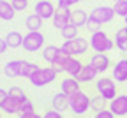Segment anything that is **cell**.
<instances>
[{
	"mask_svg": "<svg viewBox=\"0 0 127 118\" xmlns=\"http://www.w3.org/2000/svg\"><path fill=\"white\" fill-rule=\"evenodd\" d=\"M60 87H62V92H64V93L71 97L72 93H76V92L79 90V83H78V79H76V78H72V76H71V78H65V79H64Z\"/></svg>",
	"mask_w": 127,
	"mask_h": 118,
	"instance_id": "9a60e30c",
	"label": "cell"
},
{
	"mask_svg": "<svg viewBox=\"0 0 127 118\" xmlns=\"http://www.w3.org/2000/svg\"><path fill=\"white\" fill-rule=\"evenodd\" d=\"M35 14L42 20H50L55 14V7H53L51 2H48V0H39L35 4Z\"/></svg>",
	"mask_w": 127,
	"mask_h": 118,
	"instance_id": "ba28073f",
	"label": "cell"
},
{
	"mask_svg": "<svg viewBox=\"0 0 127 118\" xmlns=\"http://www.w3.org/2000/svg\"><path fill=\"white\" fill-rule=\"evenodd\" d=\"M88 18H90V16H88L87 11H83V9H74V11L71 12V23L76 25L78 28H79V27H85L87 21H88Z\"/></svg>",
	"mask_w": 127,
	"mask_h": 118,
	"instance_id": "5bb4252c",
	"label": "cell"
},
{
	"mask_svg": "<svg viewBox=\"0 0 127 118\" xmlns=\"http://www.w3.org/2000/svg\"><path fill=\"white\" fill-rule=\"evenodd\" d=\"M115 46L120 49L122 53L127 51V28H122L117 32V35H115Z\"/></svg>",
	"mask_w": 127,
	"mask_h": 118,
	"instance_id": "7402d4cb",
	"label": "cell"
},
{
	"mask_svg": "<svg viewBox=\"0 0 127 118\" xmlns=\"http://www.w3.org/2000/svg\"><path fill=\"white\" fill-rule=\"evenodd\" d=\"M81 69H83L81 62L76 60V58H72V57H69L67 62L64 63V71H65L69 76H72V78H78V74L81 72Z\"/></svg>",
	"mask_w": 127,
	"mask_h": 118,
	"instance_id": "30bf717a",
	"label": "cell"
},
{
	"mask_svg": "<svg viewBox=\"0 0 127 118\" xmlns=\"http://www.w3.org/2000/svg\"><path fill=\"white\" fill-rule=\"evenodd\" d=\"M9 95L14 97V99H18L20 102H25V100H28L27 95L23 93V90H21L20 87H11V88H9Z\"/></svg>",
	"mask_w": 127,
	"mask_h": 118,
	"instance_id": "f1b7e54d",
	"label": "cell"
},
{
	"mask_svg": "<svg viewBox=\"0 0 127 118\" xmlns=\"http://www.w3.org/2000/svg\"><path fill=\"white\" fill-rule=\"evenodd\" d=\"M115 16V9L113 7H106V5H101V7H95L92 12H90V18H94L95 21L99 23H108L113 20Z\"/></svg>",
	"mask_w": 127,
	"mask_h": 118,
	"instance_id": "5b68a950",
	"label": "cell"
},
{
	"mask_svg": "<svg viewBox=\"0 0 127 118\" xmlns=\"http://www.w3.org/2000/svg\"><path fill=\"white\" fill-rule=\"evenodd\" d=\"M7 95H9V92H5V90H2V88H0V106H2V102L7 99Z\"/></svg>",
	"mask_w": 127,
	"mask_h": 118,
	"instance_id": "f35d334b",
	"label": "cell"
},
{
	"mask_svg": "<svg viewBox=\"0 0 127 118\" xmlns=\"http://www.w3.org/2000/svg\"><path fill=\"white\" fill-rule=\"evenodd\" d=\"M109 109L113 111L115 116H124L127 115V95H117L109 102Z\"/></svg>",
	"mask_w": 127,
	"mask_h": 118,
	"instance_id": "52a82bcc",
	"label": "cell"
},
{
	"mask_svg": "<svg viewBox=\"0 0 127 118\" xmlns=\"http://www.w3.org/2000/svg\"><path fill=\"white\" fill-rule=\"evenodd\" d=\"M79 0H58V7H64V9H69L72 7L74 4H78Z\"/></svg>",
	"mask_w": 127,
	"mask_h": 118,
	"instance_id": "e575fe53",
	"label": "cell"
},
{
	"mask_svg": "<svg viewBox=\"0 0 127 118\" xmlns=\"http://www.w3.org/2000/svg\"><path fill=\"white\" fill-rule=\"evenodd\" d=\"M11 4L16 11H25L28 5V0H11Z\"/></svg>",
	"mask_w": 127,
	"mask_h": 118,
	"instance_id": "d6a6232c",
	"label": "cell"
},
{
	"mask_svg": "<svg viewBox=\"0 0 127 118\" xmlns=\"http://www.w3.org/2000/svg\"><path fill=\"white\" fill-rule=\"evenodd\" d=\"M113 79L120 81V83L127 81V58H122V60H118L115 63V67H113Z\"/></svg>",
	"mask_w": 127,
	"mask_h": 118,
	"instance_id": "9c48e42d",
	"label": "cell"
},
{
	"mask_svg": "<svg viewBox=\"0 0 127 118\" xmlns=\"http://www.w3.org/2000/svg\"><path fill=\"white\" fill-rule=\"evenodd\" d=\"M97 69L92 65V63H88V65H83V69H81V72L78 74V81H83V83H87V81H94V78L97 76Z\"/></svg>",
	"mask_w": 127,
	"mask_h": 118,
	"instance_id": "2e32d148",
	"label": "cell"
},
{
	"mask_svg": "<svg viewBox=\"0 0 127 118\" xmlns=\"http://www.w3.org/2000/svg\"><path fill=\"white\" fill-rule=\"evenodd\" d=\"M69 108H71V111H72L74 115H83V113H87V109L90 108V99H88V95H87L85 92H81V90H78L76 93H72V95L69 97Z\"/></svg>",
	"mask_w": 127,
	"mask_h": 118,
	"instance_id": "6da1fadb",
	"label": "cell"
},
{
	"mask_svg": "<svg viewBox=\"0 0 127 118\" xmlns=\"http://www.w3.org/2000/svg\"><path fill=\"white\" fill-rule=\"evenodd\" d=\"M14 12H16V9L12 7V4L5 2V0H0V20L11 21L14 18Z\"/></svg>",
	"mask_w": 127,
	"mask_h": 118,
	"instance_id": "e0dca14e",
	"label": "cell"
},
{
	"mask_svg": "<svg viewBox=\"0 0 127 118\" xmlns=\"http://www.w3.org/2000/svg\"><path fill=\"white\" fill-rule=\"evenodd\" d=\"M0 118H2V115H0Z\"/></svg>",
	"mask_w": 127,
	"mask_h": 118,
	"instance_id": "7bdbcfd3",
	"label": "cell"
},
{
	"mask_svg": "<svg viewBox=\"0 0 127 118\" xmlns=\"http://www.w3.org/2000/svg\"><path fill=\"white\" fill-rule=\"evenodd\" d=\"M94 118H115V115H113V111H111V109H101V111L95 113Z\"/></svg>",
	"mask_w": 127,
	"mask_h": 118,
	"instance_id": "836d02e7",
	"label": "cell"
},
{
	"mask_svg": "<svg viewBox=\"0 0 127 118\" xmlns=\"http://www.w3.org/2000/svg\"><path fill=\"white\" fill-rule=\"evenodd\" d=\"M20 71H21V60H11V62H7L5 63V69H4L5 76H9V78H18Z\"/></svg>",
	"mask_w": 127,
	"mask_h": 118,
	"instance_id": "ac0fdd59",
	"label": "cell"
},
{
	"mask_svg": "<svg viewBox=\"0 0 127 118\" xmlns=\"http://www.w3.org/2000/svg\"><path fill=\"white\" fill-rule=\"evenodd\" d=\"M71 12L69 9H64V7H58L55 9V14H53V27L62 30L64 27H67L71 23Z\"/></svg>",
	"mask_w": 127,
	"mask_h": 118,
	"instance_id": "8992f818",
	"label": "cell"
},
{
	"mask_svg": "<svg viewBox=\"0 0 127 118\" xmlns=\"http://www.w3.org/2000/svg\"><path fill=\"white\" fill-rule=\"evenodd\" d=\"M87 49H88V41L87 39H83V37L72 39V53L74 55H83V53H87Z\"/></svg>",
	"mask_w": 127,
	"mask_h": 118,
	"instance_id": "44dd1931",
	"label": "cell"
},
{
	"mask_svg": "<svg viewBox=\"0 0 127 118\" xmlns=\"http://www.w3.org/2000/svg\"><path fill=\"white\" fill-rule=\"evenodd\" d=\"M25 27L28 28V32H39V28L42 27V18H39L35 12L30 14L28 18L25 20Z\"/></svg>",
	"mask_w": 127,
	"mask_h": 118,
	"instance_id": "ffe728a7",
	"label": "cell"
},
{
	"mask_svg": "<svg viewBox=\"0 0 127 118\" xmlns=\"http://www.w3.org/2000/svg\"><path fill=\"white\" fill-rule=\"evenodd\" d=\"M85 27H87V28H88V30H90L92 33H94V32H99V30H101L102 23H99V21H95L94 18H88V21H87V25H85Z\"/></svg>",
	"mask_w": 127,
	"mask_h": 118,
	"instance_id": "4dcf8cb0",
	"label": "cell"
},
{
	"mask_svg": "<svg viewBox=\"0 0 127 118\" xmlns=\"http://www.w3.org/2000/svg\"><path fill=\"white\" fill-rule=\"evenodd\" d=\"M125 28H127V25H125Z\"/></svg>",
	"mask_w": 127,
	"mask_h": 118,
	"instance_id": "ee69618b",
	"label": "cell"
},
{
	"mask_svg": "<svg viewBox=\"0 0 127 118\" xmlns=\"http://www.w3.org/2000/svg\"><path fill=\"white\" fill-rule=\"evenodd\" d=\"M95 87H97V92H99L104 99H108V100H113V99L117 97V87H115V81H113V79L101 78Z\"/></svg>",
	"mask_w": 127,
	"mask_h": 118,
	"instance_id": "277c9868",
	"label": "cell"
},
{
	"mask_svg": "<svg viewBox=\"0 0 127 118\" xmlns=\"http://www.w3.org/2000/svg\"><path fill=\"white\" fill-rule=\"evenodd\" d=\"M60 48H62V49H64L65 53H69L71 57L74 55V53H72V41H64V44H62Z\"/></svg>",
	"mask_w": 127,
	"mask_h": 118,
	"instance_id": "d590c367",
	"label": "cell"
},
{
	"mask_svg": "<svg viewBox=\"0 0 127 118\" xmlns=\"http://www.w3.org/2000/svg\"><path fill=\"white\" fill-rule=\"evenodd\" d=\"M106 102H108V99H104V97L99 93V95H95V97L90 100V108L95 109V111H101V109H106Z\"/></svg>",
	"mask_w": 127,
	"mask_h": 118,
	"instance_id": "4316f807",
	"label": "cell"
},
{
	"mask_svg": "<svg viewBox=\"0 0 127 118\" xmlns=\"http://www.w3.org/2000/svg\"><path fill=\"white\" fill-rule=\"evenodd\" d=\"M42 118H64V116L60 115V111H57V109H51V111H46Z\"/></svg>",
	"mask_w": 127,
	"mask_h": 118,
	"instance_id": "8d00e7d4",
	"label": "cell"
},
{
	"mask_svg": "<svg viewBox=\"0 0 127 118\" xmlns=\"http://www.w3.org/2000/svg\"><path fill=\"white\" fill-rule=\"evenodd\" d=\"M113 9H115V14L117 16L125 18V16H127V0H117L115 5H113Z\"/></svg>",
	"mask_w": 127,
	"mask_h": 118,
	"instance_id": "83f0119b",
	"label": "cell"
},
{
	"mask_svg": "<svg viewBox=\"0 0 127 118\" xmlns=\"http://www.w3.org/2000/svg\"><path fill=\"white\" fill-rule=\"evenodd\" d=\"M28 113H34V104H32L30 100H25V102L21 104V109H20V116L28 115Z\"/></svg>",
	"mask_w": 127,
	"mask_h": 118,
	"instance_id": "1f68e13d",
	"label": "cell"
},
{
	"mask_svg": "<svg viewBox=\"0 0 127 118\" xmlns=\"http://www.w3.org/2000/svg\"><path fill=\"white\" fill-rule=\"evenodd\" d=\"M90 63H92L99 72H104V71H108V67H109V58H108L104 53H95V55L90 58Z\"/></svg>",
	"mask_w": 127,
	"mask_h": 118,
	"instance_id": "7c38bea8",
	"label": "cell"
},
{
	"mask_svg": "<svg viewBox=\"0 0 127 118\" xmlns=\"http://www.w3.org/2000/svg\"><path fill=\"white\" fill-rule=\"evenodd\" d=\"M60 32H62V39L64 41H72V39L78 37V27L72 25V23H69L67 27H64Z\"/></svg>",
	"mask_w": 127,
	"mask_h": 118,
	"instance_id": "d4e9b609",
	"label": "cell"
},
{
	"mask_svg": "<svg viewBox=\"0 0 127 118\" xmlns=\"http://www.w3.org/2000/svg\"><path fill=\"white\" fill-rule=\"evenodd\" d=\"M42 74H44L46 83H51V81H55V78H57V71H55L53 65H50V67H42Z\"/></svg>",
	"mask_w": 127,
	"mask_h": 118,
	"instance_id": "f546056e",
	"label": "cell"
},
{
	"mask_svg": "<svg viewBox=\"0 0 127 118\" xmlns=\"http://www.w3.org/2000/svg\"><path fill=\"white\" fill-rule=\"evenodd\" d=\"M28 79H30V83H32L34 87H44V85H48L46 79H44V74H42V69H41V67H37V69L30 74Z\"/></svg>",
	"mask_w": 127,
	"mask_h": 118,
	"instance_id": "cb8c5ba5",
	"label": "cell"
},
{
	"mask_svg": "<svg viewBox=\"0 0 127 118\" xmlns=\"http://www.w3.org/2000/svg\"><path fill=\"white\" fill-rule=\"evenodd\" d=\"M58 51H60V48H57V46H46L44 51H42V58L50 65H53L55 60H57V57H58Z\"/></svg>",
	"mask_w": 127,
	"mask_h": 118,
	"instance_id": "603a6c76",
	"label": "cell"
},
{
	"mask_svg": "<svg viewBox=\"0 0 127 118\" xmlns=\"http://www.w3.org/2000/svg\"><path fill=\"white\" fill-rule=\"evenodd\" d=\"M21 104H23V102H20L18 99H14V97L7 95V99L2 102V106H0V108H2L5 113H9V115H16V113H20Z\"/></svg>",
	"mask_w": 127,
	"mask_h": 118,
	"instance_id": "8fae6325",
	"label": "cell"
},
{
	"mask_svg": "<svg viewBox=\"0 0 127 118\" xmlns=\"http://www.w3.org/2000/svg\"><path fill=\"white\" fill-rule=\"evenodd\" d=\"M21 118H42V116H39V115H37V113L34 111V113H28V115H23Z\"/></svg>",
	"mask_w": 127,
	"mask_h": 118,
	"instance_id": "ab89813d",
	"label": "cell"
},
{
	"mask_svg": "<svg viewBox=\"0 0 127 118\" xmlns=\"http://www.w3.org/2000/svg\"><path fill=\"white\" fill-rule=\"evenodd\" d=\"M37 63H32V62H27V60H21V71H20V76L23 78H30V74L37 69Z\"/></svg>",
	"mask_w": 127,
	"mask_h": 118,
	"instance_id": "484cf974",
	"label": "cell"
},
{
	"mask_svg": "<svg viewBox=\"0 0 127 118\" xmlns=\"http://www.w3.org/2000/svg\"><path fill=\"white\" fill-rule=\"evenodd\" d=\"M5 41H7V46L12 48V49L23 46V35H21L20 32H16V30H12V32L7 33V35H5Z\"/></svg>",
	"mask_w": 127,
	"mask_h": 118,
	"instance_id": "d6986e66",
	"label": "cell"
},
{
	"mask_svg": "<svg viewBox=\"0 0 127 118\" xmlns=\"http://www.w3.org/2000/svg\"><path fill=\"white\" fill-rule=\"evenodd\" d=\"M90 46H92V49H94L95 53H106V51H109L115 44H113V41H111L102 30H99V32H94V33H92Z\"/></svg>",
	"mask_w": 127,
	"mask_h": 118,
	"instance_id": "7a4b0ae2",
	"label": "cell"
},
{
	"mask_svg": "<svg viewBox=\"0 0 127 118\" xmlns=\"http://www.w3.org/2000/svg\"><path fill=\"white\" fill-rule=\"evenodd\" d=\"M42 44H44V35L41 32H28L23 37V49H27V51H30V53L41 49Z\"/></svg>",
	"mask_w": 127,
	"mask_h": 118,
	"instance_id": "3957f363",
	"label": "cell"
},
{
	"mask_svg": "<svg viewBox=\"0 0 127 118\" xmlns=\"http://www.w3.org/2000/svg\"><path fill=\"white\" fill-rule=\"evenodd\" d=\"M51 104H53V109H57V111H65L67 108H69V95H65L64 92H60V93H55L53 95V99H51Z\"/></svg>",
	"mask_w": 127,
	"mask_h": 118,
	"instance_id": "4fadbf2b",
	"label": "cell"
},
{
	"mask_svg": "<svg viewBox=\"0 0 127 118\" xmlns=\"http://www.w3.org/2000/svg\"><path fill=\"white\" fill-rule=\"evenodd\" d=\"M7 48H9V46H7V41H5V39H0V55L5 53Z\"/></svg>",
	"mask_w": 127,
	"mask_h": 118,
	"instance_id": "74e56055",
	"label": "cell"
},
{
	"mask_svg": "<svg viewBox=\"0 0 127 118\" xmlns=\"http://www.w3.org/2000/svg\"><path fill=\"white\" fill-rule=\"evenodd\" d=\"M79 2H81V0H79Z\"/></svg>",
	"mask_w": 127,
	"mask_h": 118,
	"instance_id": "f6af8a7d",
	"label": "cell"
},
{
	"mask_svg": "<svg viewBox=\"0 0 127 118\" xmlns=\"http://www.w3.org/2000/svg\"><path fill=\"white\" fill-rule=\"evenodd\" d=\"M124 21H125V25H127V16H125V18H124Z\"/></svg>",
	"mask_w": 127,
	"mask_h": 118,
	"instance_id": "60d3db41",
	"label": "cell"
},
{
	"mask_svg": "<svg viewBox=\"0 0 127 118\" xmlns=\"http://www.w3.org/2000/svg\"><path fill=\"white\" fill-rule=\"evenodd\" d=\"M113 2H117V0H113Z\"/></svg>",
	"mask_w": 127,
	"mask_h": 118,
	"instance_id": "b9f144b4",
	"label": "cell"
}]
</instances>
